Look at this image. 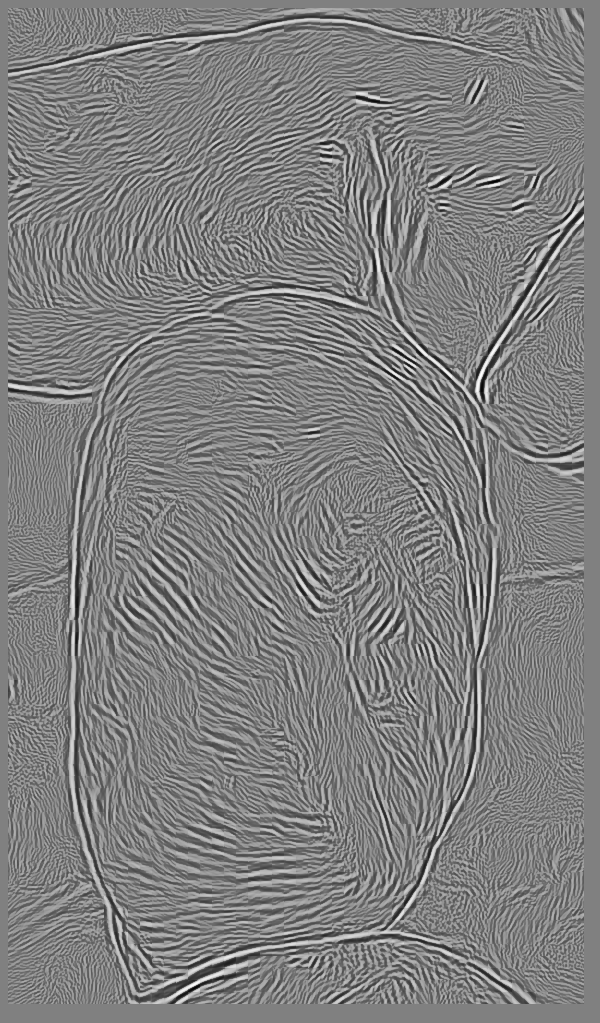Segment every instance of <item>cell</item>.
Returning <instances> with one entry per match:
<instances>
[{
    "label": "cell",
    "instance_id": "cell-1",
    "mask_svg": "<svg viewBox=\"0 0 600 1023\" xmlns=\"http://www.w3.org/2000/svg\"><path fill=\"white\" fill-rule=\"evenodd\" d=\"M584 795L467 791L392 932L448 945L529 1004L585 1000Z\"/></svg>",
    "mask_w": 600,
    "mask_h": 1023
},
{
    "label": "cell",
    "instance_id": "cell-2",
    "mask_svg": "<svg viewBox=\"0 0 600 1023\" xmlns=\"http://www.w3.org/2000/svg\"><path fill=\"white\" fill-rule=\"evenodd\" d=\"M583 222L549 256L484 363L483 423L528 456L564 461L583 449Z\"/></svg>",
    "mask_w": 600,
    "mask_h": 1023
},
{
    "label": "cell",
    "instance_id": "cell-3",
    "mask_svg": "<svg viewBox=\"0 0 600 1023\" xmlns=\"http://www.w3.org/2000/svg\"><path fill=\"white\" fill-rule=\"evenodd\" d=\"M101 393L8 389V595L76 577L82 485Z\"/></svg>",
    "mask_w": 600,
    "mask_h": 1023
},
{
    "label": "cell",
    "instance_id": "cell-4",
    "mask_svg": "<svg viewBox=\"0 0 600 1023\" xmlns=\"http://www.w3.org/2000/svg\"><path fill=\"white\" fill-rule=\"evenodd\" d=\"M99 886L8 914L9 1004H128L135 998Z\"/></svg>",
    "mask_w": 600,
    "mask_h": 1023
},
{
    "label": "cell",
    "instance_id": "cell-5",
    "mask_svg": "<svg viewBox=\"0 0 600 1023\" xmlns=\"http://www.w3.org/2000/svg\"><path fill=\"white\" fill-rule=\"evenodd\" d=\"M493 581L583 570V458L543 460L484 427Z\"/></svg>",
    "mask_w": 600,
    "mask_h": 1023
},
{
    "label": "cell",
    "instance_id": "cell-6",
    "mask_svg": "<svg viewBox=\"0 0 600 1023\" xmlns=\"http://www.w3.org/2000/svg\"><path fill=\"white\" fill-rule=\"evenodd\" d=\"M8 73L143 43L213 36L216 1H2Z\"/></svg>",
    "mask_w": 600,
    "mask_h": 1023
},
{
    "label": "cell",
    "instance_id": "cell-7",
    "mask_svg": "<svg viewBox=\"0 0 600 1023\" xmlns=\"http://www.w3.org/2000/svg\"><path fill=\"white\" fill-rule=\"evenodd\" d=\"M471 790H479V789H471ZM480 790H483V789H480ZM485 790H487V789H485ZM488 790H517V789H488ZM524 791H555V790H524ZM557 791H560V792H569V791L573 792L575 790H573V791L572 790H557ZM576 793H583V792L581 791V792H576Z\"/></svg>",
    "mask_w": 600,
    "mask_h": 1023
},
{
    "label": "cell",
    "instance_id": "cell-8",
    "mask_svg": "<svg viewBox=\"0 0 600 1023\" xmlns=\"http://www.w3.org/2000/svg\"><path fill=\"white\" fill-rule=\"evenodd\" d=\"M225 165H226V161H225ZM225 176H226V167H225ZM225 185H226V177H225Z\"/></svg>",
    "mask_w": 600,
    "mask_h": 1023
}]
</instances>
